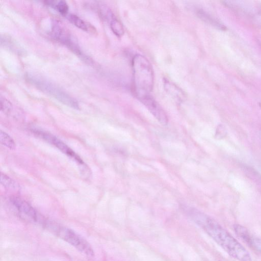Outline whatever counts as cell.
<instances>
[{"instance_id": "6da1fadb", "label": "cell", "mask_w": 261, "mask_h": 261, "mask_svg": "<svg viewBox=\"0 0 261 261\" xmlns=\"http://www.w3.org/2000/svg\"><path fill=\"white\" fill-rule=\"evenodd\" d=\"M188 217L229 255L239 261H251L247 250L215 220L191 207L186 208Z\"/></svg>"}, {"instance_id": "7a4b0ae2", "label": "cell", "mask_w": 261, "mask_h": 261, "mask_svg": "<svg viewBox=\"0 0 261 261\" xmlns=\"http://www.w3.org/2000/svg\"><path fill=\"white\" fill-rule=\"evenodd\" d=\"M133 81L135 93L138 99L150 95L153 84V70L149 61L138 54L132 61Z\"/></svg>"}, {"instance_id": "3957f363", "label": "cell", "mask_w": 261, "mask_h": 261, "mask_svg": "<svg viewBox=\"0 0 261 261\" xmlns=\"http://www.w3.org/2000/svg\"><path fill=\"white\" fill-rule=\"evenodd\" d=\"M25 78L27 81L37 89L63 104L76 110L80 109L79 104L75 99L52 82L32 74H27Z\"/></svg>"}, {"instance_id": "277c9868", "label": "cell", "mask_w": 261, "mask_h": 261, "mask_svg": "<svg viewBox=\"0 0 261 261\" xmlns=\"http://www.w3.org/2000/svg\"><path fill=\"white\" fill-rule=\"evenodd\" d=\"M44 225L62 240L74 246L82 253L90 257L94 255L90 244L74 230L66 227L55 224L51 222H45Z\"/></svg>"}, {"instance_id": "5b68a950", "label": "cell", "mask_w": 261, "mask_h": 261, "mask_svg": "<svg viewBox=\"0 0 261 261\" xmlns=\"http://www.w3.org/2000/svg\"><path fill=\"white\" fill-rule=\"evenodd\" d=\"M51 34L53 37L83 60L90 62V59L84 53L76 38L59 21L54 20L51 23Z\"/></svg>"}, {"instance_id": "8992f818", "label": "cell", "mask_w": 261, "mask_h": 261, "mask_svg": "<svg viewBox=\"0 0 261 261\" xmlns=\"http://www.w3.org/2000/svg\"><path fill=\"white\" fill-rule=\"evenodd\" d=\"M33 133L38 137L53 145L63 153L74 160L78 164L80 169L86 166V164L77 154L57 137L49 133L41 130L35 129L33 130Z\"/></svg>"}, {"instance_id": "52a82bcc", "label": "cell", "mask_w": 261, "mask_h": 261, "mask_svg": "<svg viewBox=\"0 0 261 261\" xmlns=\"http://www.w3.org/2000/svg\"><path fill=\"white\" fill-rule=\"evenodd\" d=\"M10 201L20 214L25 216L30 220L43 223L44 221L40 217L37 212L23 198L13 196L10 198Z\"/></svg>"}, {"instance_id": "ba28073f", "label": "cell", "mask_w": 261, "mask_h": 261, "mask_svg": "<svg viewBox=\"0 0 261 261\" xmlns=\"http://www.w3.org/2000/svg\"><path fill=\"white\" fill-rule=\"evenodd\" d=\"M139 99L161 124L167 125L168 117L165 112L150 94Z\"/></svg>"}, {"instance_id": "9c48e42d", "label": "cell", "mask_w": 261, "mask_h": 261, "mask_svg": "<svg viewBox=\"0 0 261 261\" xmlns=\"http://www.w3.org/2000/svg\"><path fill=\"white\" fill-rule=\"evenodd\" d=\"M196 13L201 20L216 29L223 31L227 30L226 26L223 23L203 10H197Z\"/></svg>"}, {"instance_id": "30bf717a", "label": "cell", "mask_w": 261, "mask_h": 261, "mask_svg": "<svg viewBox=\"0 0 261 261\" xmlns=\"http://www.w3.org/2000/svg\"><path fill=\"white\" fill-rule=\"evenodd\" d=\"M44 3L63 16H66L68 14L69 7L64 1H46Z\"/></svg>"}, {"instance_id": "8fae6325", "label": "cell", "mask_w": 261, "mask_h": 261, "mask_svg": "<svg viewBox=\"0 0 261 261\" xmlns=\"http://www.w3.org/2000/svg\"><path fill=\"white\" fill-rule=\"evenodd\" d=\"M1 184L6 189L17 192L20 190V186L17 182L6 174L1 173Z\"/></svg>"}, {"instance_id": "7c38bea8", "label": "cell", "mask_w": 261, "mask_h": 261, "mask_svg": "<svg viewBox=\"0 0 261 261\" xmlns=\"http://www.w3.org/2000/svg\"><path fill=\"white\" fill-rule=\"evenodd\" d=\"M65 17L70 22L76 26L77 28L85 31H88L89 30V27L87 23L78 16L74 14L68 13Z\"/></svg>"}, {"instance_id": "4fadbf2b", "label": "cell", "mask_w": 261, "mask_h": 261, "mask_svg": "<svg viewBox=\"0 0 261 261\" xmlns=\"http://www.w3.org/2000/svg\"><path fill=\"white\" fill-rule=\"evenodd\" d=\"M0 142L3 145L11 150H14L16 148V144L14 140L2 130L0 131Z\"/></svg>"}, {"instance_id": "5bb4252c", "label": "cell", "mask_w": 261, "mask_h": 261, "mask_svg": "<svg viewBox=\"0 0 261 261\" xmlns=\"http://www.w3.org/2000/svg\"><path fill=\"white\" fill-rule=\"evenodd\" d=\"M1 45L5 47H7L12 51H15L17 53H21V48L16 44V43L12 40L11 38L5 36H2L1 39Z\"/></svg>"}, {"instance_id": "9a60e30c", "label": "cell", "mask_w": 261, "mask_h": 261, "mask_svg": "<svg viewBox=\"0 0 261 261\" xmlns=\"http://www.w3.org/2000/svg\"><path fill=\"white\" fill-rule=\"evenodd\" d=\"M111 29L118 37H121L124 34V29L122 24L116 18L110 24Z\"/></svg>"}, {"instance_id": "2e32d148", "label": "cell", "mask_w": 261, "mask_h": 261, "mask_svg": "<svg viewBox=\"0 0 261 261\" xmlns=\"http://www.w3.org/2000/svg\"><path fill=\"white\" fill-rule=\"evenodd\" d=\"M247 244L261 253V239L254 237L251 234Z\"/></svg>"}, {"instance_id": "e0dca14e", "label": "cell", "mask_w": 261, "mask_h": 261, "mask_svg": "<svg viewBox=\"0 0 261 261\" xmlns=\"http://www.w3.org/2000/svg\"><path fill=\"white\" fill-rule=\"evenodd\" d=\"M12 109V105L6 98L1 96V110L4 113L9 115Z\"/></svg>"}, {"instance_id": "ac0fdd59", "label": "cell", "mask_w": 261, "mask_h": 261, "mask_svg": "<svg viewBox=\"0 0 261 261\" xmlns=\"http://www.w3.org/2000/svg\"><path fill=\"white\" fill-rule=\"evenodd\" d=\"M227 133V129L225 126L222 124H220L216 128L215 137L217 139L220 140L225 138Z\"/></svg>"}, {"instance_id": "d6986e66", "label": "cell", "mask_w": 261, "mask_h": 261, "mask_svg": "<svg viewBox=\"0 0 261 261\" xmlns=\"http://www.w3.org/2000/svg\"><path fill=\"white\" fill-rule=\"evenodd\" d=\"M165 86L167 90L169 91V93L174 96H182L181 92L178 89V88L169 82H165Z\"/></svg>"}, {"instance_id": "ffe728a7", "label": "cell", "mask_w": 261, "mask_h": 261, "mask_svg": "<svg viewBox=\"0 0 261 261\" xmlns=\"http://www.w3.org/2000/svg\"><path fill=\"white\" fill-rule=\"evenodd\" d=\"M259 107H260V108L261 109V102L259 103Z\"/></svg>"}]
</instances>
